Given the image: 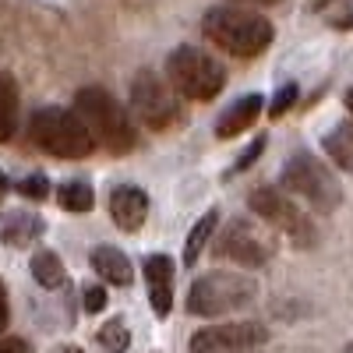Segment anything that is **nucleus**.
I'll return each mask as SVG.
<instances>
[{
    "instance_id": "f257e3e1",
    "label": "nucleus",
    "mask_w": 353,
    "mask_h": 353,
    "mask_svg": "<svg viewBox=\"0 0 353 353\" xmlns=\"http://www.w3.org/2000/svg\"><path fill=\"white\" fill-rule=\"evenodd\" d=\"M201 32L209 43H216L219 50H226L233 57H258L276 36L269 18H261L258 11L241 8V4L209 8L201 18Z\"/></svg>"
},
{
    "instance_id": "f03ea898",
    "label": "nucleus",
    "mask_w": 353,
    "mask_h": 353,
    "mask_svg": "<svg viewBox=\"0 0 353 353\" xmlns=\"http://www.w3.org/2000/svg\"><path fill=\"white\" fill-rule=\"evenodd\" d=\"M74 110H78V117L88 124L92 138L106 152L124 156V152L134 149L138 134H134V124H131V113L117 103L106 88H99V85L81 88V92L74 96Z\"/></svg>"
},
{
    "instance_id": "7ed1b4c3",
    "label": "nucleus",
    "mask_w": 353,
    "mask_h": 353,
    "mask_svg": "<svg viewBox=\"0 0 353 353\" xmlns=\"http://www.w3.org/2000/svg\"><path fill=\"white\" fill-rule=\"evenodd\" d=\"M28 131H32V141L39 149L57 159H85L96 145L92 131L78 117V110H64V106L36 110L32 121H28Z\"/></svg>"
},
{
    "instance_id": "20e7f679",
    "label": "nucleus",
    "mask_w": 353,
    "mask_h": 353,
    "mask_svg": "<svg viewBox=\"0 0 353 353\" xmlns=\"http://www.w3.org/2000/svg\"><path fill=\"white\" fill-rule=\"evenodd\" d=\"M258 297V283L241 272H205L188 290V311L194 318H219L241 311Z\"/></svg>"
},
{
    "instance_id": "39448f33",
    "label": "nucleus",
    "mask_w": 353,
    "mask_h": 353,
    "mask_svg": "<svg viewBox=\"0 0 353 353\" xmlns=\"http://www.w3.org/2000/svg\"><path fill=\"white\" fill-rule=\"evenodd\" d=\"M166 78L181 96L194 99V103H209L223 92L226 85V68L216 61L209 50L201 46H181L170 53L166 61Z\"/></svg>"
},
{
    "instance_id": "423d86ee",
    "label": "nucleus",
    "mask_w": 353,
    "mask_h": 353,
    "mask_svg": "<svg viewBox=\"0 0 353 353\" xmlns=\"http://www.w3.org/2000/svg\"><path fill=\"white\" fill-rule=\"evenodd\" d=\"M283 188L290 194L304 198L311 209L321 212V216L336 212L339 201H343V191H339V181L332 176V170L325 163H318L311 152H297V156L286 159V166H283Z\"/></svg>"
},
{
    "instance_id": "0eeeda50",
    "label": "nucleus",
    "mask_w": 353,
    "mask_h": 353,
    "mask_svg": "<svg viewBox=\"0 0 353 353\" xmlns=\"http://www.w3.org/2000/svg\"><path fill=\"white\" fill-rule=\"evenodd\" d=\"M248 205H251V212H254L258 219L279 226L283 233H290V241H297L301 248H307V244L314 241L311 219L297 209V205H293V198H290L286 191H279V188H254V191L248 194Z\"/></svg>"
},
{
    "instance_id": "6e6552de",
    "label": "nucleus",
    "mask_w": 353,
    "mask_h": 353,
    "mask_svg": "<svg viewBox=\"0 0 353 353\" xmlns=\"http://www.w3.org/2000/svg\"><path fill=\"white\" fill-rule=\"evenodd\" d=\"M170 88L173 85H166L152 71H141L131 81V110H134V117L145 128L163 131V128H170L176 121V99H173Z\"/></svg>"
},
{
    "instance_id": "1a4fd4ad",
    "label": "nucleus",
    "mask_w": 353,
    "mask_h": 353,
    "mask_svg": "<svg viewBox=\"0 0 353 353\" xmlns=\"http://www.w3.org/2000/svg\"><path fill=\"white\" fill-rule=\"evenodd\" d=\"M269 332L258 321H226V325H205L191 336L194 353H248L258 350Z\"/></svg>"
},
{
    "instance_id": "9d476101",
    "label": "nucleus",
    "mask_w": 353,
    "mask_h": 353,
    "mask_svg": "<svg viewBox=\"0 0 353 353\" xmlns=\"http://www.w3.org/2000/svg\"><path fill=\"white\" fill-rule=\"evenodd\" d=\"M216 251L223 258H233L237 265H244V269H258V265H265V261L272 258V244L265 241L261 233H258V226L248 223V219H233L223 230Z\"/></svg>"
},
{
    "instance_id": "9b49d317",
    "label": "nucleus",
    "mask_w": 353,
    "mask_h": 353,
    "mask_svg": "<svg viewBox=\"0 0 353 353\" xmlns=\"http://www.w3.org/2000/svg\"><path fill=\"white\" fill-rule=\"evenodd\" d=\"M110 216H113L117 226L128 230V233L141 230L145 216H149V194H145L141 188H134V184L113 188V194H110Z\"/></svg>"
},
{
    "instance_id": "f8f14e48",
    "label": "nucleus",
    "mask_w": 353,
    "mask_h": 353,
    "mask_svg": "<svg viewBox=\"0 0 353 353\" xmlns=\"http://www.w3.org/2000/svg\"><path fill=\"white\" fill-rule=\"evenodd\" d=\"M170 279H173V261L166 254H149L145 258V283H149V297L156 314H170Z\"/></svg>"
},
{
    "instance_id": "ddd939ff",
    "label": "nucleus",
    "mask_w": 353,
    "mask_h": 353,
    "mask_svg": "<svg viewBox=\"0 0 353 353\" xmlns=\"http://www.w3.org/2000/svg\"><path fill=\"white\" fill-rule=\"evenodd\" d=\"M92 269H96V276H103L113 286H131V279H134L131 258L121 248H110V244H103V248L92 251Z\"/></svg>"
},
{
    "instance_id": "4468645a",
    "label": "nucleus",
    "mask_w": 353,
    "mask_h": 353,
    "mask_svg": "<svg viewBox=\"0 0 353 353\" xmlns=\"http://www.w3.org/2000/svg\"><path fill=\"white\" fill-rule=\"evenodd\" d=\"M261 106H265L261 96H244V99H237V103H233V106L219 117V121H216V134H219V138H233V134L248 131V128L258 121Z\"/></svg>"
},
{
    "instance_id": "2eb2a0df",
    "label": "nucleus",
    "mask_w": 353,
    "mask_h": 353,
    "mask_svg": "<svg viewBox=\"0 0 353 353\" xmlns=\"http://www.w3.org/2000/svg\"><path fill=\"white\" fill-rule=\"evenodd\" d=\"M325 156L339 166V170H346L350 176H353V124H346V121H339L329 134H325Z\"/></svg>"
},
{
    "instance_id": "dca6fc26",
    "label": "nucleus",
    "mask_w": 353,
    "mask_h": 353,
    "mask_svg": "<svg viewBox=\"0 0 353 353\" xmlns=\"http://www.w3.org/2000/svg\"><path fill=\"white\" fill-rule=\"evenodd\" d=\"M18 131V88L14 78L0 71V145L11 141Z\"/></svg>"
},
{
    "instance_id": "f3484780",
    "label": "nucleus",
    "mask_w": 353,
    "mask_h": 353,
    "mask_svg": "<svg viewBox=\"0 0 353 353\" xmlns=\"http://www.w3.org/2000/svg\"><path fill=\"white\" fill-rule=\"evenodd\" d=\"M216 226H219V209H209V212H205V216L191 226V233H188V244H184V265H194V261L201 258L205 244L212 241Z\"/></svg>"
},
{
    "instance_id": "a211bd4d",
    "label": "nucleus",
    "mask_w": 353,
    "mask_h": 353,
    "mask_svg": "<svg viewBox=\"0 0 353 353\" xmlns=\"http://www.w3.org/2000/svg\"><path fill=\"white\" fill-rule=\"evenodd\" d=\"M39 233H43V223L36 216H25V212H11L4 219V226H0V237L14 248H25L28 241H36Z\"/></svg>"
},
{
    "instance_id": "6ab92c4d",
    "label": "nucleus",
    "mask_w": 353,
    "mask_h": 353,
    "mask_svg": "<svg viewBox=\"0 0 353 353\" xmlns=\"http://www.w3.org/2000/svg\"><path fill=\"white\" fill-rule=\"evenodd\" d=\"M32 276L43 290H57V286H64L68 272H64V261L57 258L53 251H36L32 254Z\"/></svg>"
},
{
    "instance_id": "aec40b11",
    "label": "nucleus",
    "mask_w": 353,
    "mask_h": 353,
    "mask_svg": "<svg viewBox=\"0 0 353 353\" xmlns=\"http://www.w3.org/2000/svg\"><path fill=\"white\" fill-rule=\"evenodd\" d=\"M57 201H61V209H68V212H88L96 205V194L85 181H71L57 191Z\"/></svg>"
},
{
    "instance_id": "412c9836",
    "label": "nucleus",
    "mask_w": 353,
    "mask_h": 353,
    "mask_svg": "<svg viewBox=\"0 0 353 353\" xmlns=\"http://www.w3.org/2000/svg\"><path fill=\"white\" fill-rule=\"evenodd\" d=\"M99 343H103L106 353H124L128 343H131V332H128V325L121 318H113V321H106V325L99 329Z\"/></svg>"
},
{
    "instance_id": "4be33fe9",
    "label": "nucleus",
    "mask_w": 353,
    "mask_h": 353,
    "mask_svg": "<svg viewBox=\"0 0 353 353\" xmlns=\"http://www.w3.org/2000/svg\"><path fill=\"white\" fill-rule=\"evenodd\" d=\"M18 191L25 194V198H36V201H43L46 198V191H50V184H46V176H25V181L18 184Z\"/></svg>"
},
{
    "instance_id": "5701e85b",
    "label": "nucleus",
    "mask_w": 353,
    "mask_h": 353,
    "mask_svg": "<svg viewBox=\"0 0 353 353\" xmlns=\"http://www.w3.org/2000/svg\"><path fill=\"white\" fill-rule=\"evenodd\" d=\"M293 103H297V85H283V88H279V96H276L272 106H269V113H272V117H283Z\"/></svg>"
},
{
    "instance_id": "b1692460",
    "label": "nucleus",
    "mask_w": 353,
    "mask_h": 353,
    "mask_svg": "<svg viewBox=\"0 0 353 353\" xmlns=\"http://www.w3.org/2000/svg\"><path fill=\"white\" fill-rule=\"evenodd\" d=\"M81 301H85V311H88V314H96V311L106 307V290H103V286H85Z\"/></svg>"
},
{
    "instance_id": "393cba45",
    "label": "nucleus",
    "mask_w": 353,
    "mask_h": 353,
    "mask_svg": "<svg viewBox=\"0 0 353 353\" xmlns=\"http://www.w3.org/2000/svg\"><path fill=\"white\" fill-rule=\"evenodd\" d=\"M261 152H265V138H254V141L248 145V149H244V156L237 159V166H233V173H241V170H248V166H251V163H254V159H258Z\"/></svg>"
},
{
    "instance_id": "a878e982",
    "label": "nucleus",
    "mask_w": 353,
    "mask_h": 353,
    "mask_svg": "<svg viewBox=\"0 0 353 353\" xmlns=\"http://www.w3.org/2000/svg\"><path fill=\"white\" fill-rule=\"evenodd\" d=\"M0 353H32V350H28V343L25 339H0Z\"/></svg>"
},
{
    "instance_id": "bb28decb",
    "label": "nucleus",
    "mask_w": 353,
    "mask_h": 353,
    "mask_svg": "<svg viewBox=\"0 0 353 353\" xmlns=\"http://www.w3.org/2000/svg\"><path fill=\"white\" fill-rule=\"evenodd\" d=\"M8 325V293H4V283H0V332Z\"/></svg>"
},
{
    "instance_id": "cd10ccee",
    "label": "nucleus",
    "mask_w": 353,
    "mask_h": 353,
    "mask_svg": "<svg viewBox=\"0 0 353 353\" xmlns=\"http://www.w3.org/2000/svg\"><path fill=\"white\" fill-rule=\"evenodd\" d=\"M230 4H241V8H272L279 0H230Z\"/></svg>"
},
{
    "instance_id": "c85d7f7f",
    "label": "nucleus",
    "mask_w": 353,
    "mask_h": 353,
    "mask_svg": "<svg viewBox=\"0 0 353 353\" xmlns=\"http://www.w3.org/2000/svg\"><path fill=\"white\" fill-rule=\"evenodd\" d=\"M4 194H8V176L0 173V198H4Z\"/></svg>"
},
{
    "instance_id": "c756f323",
    "label": "nucleus",
    "mask_w": 353,
    "mask_h": 353,
    "mask_svg": "<svg viewBox=\"0 0 353 353\" xmlns=\"http://www.w3.org/2000/svg\"><path fill=\"white\" fill-rule=\"evenodd\" d=\"M346 110H350V117H353V88L346 92Z\"/></svg>"
},
{
    "instance_id": "7c9ffc66",
    "label": "nucleus",
    "mask_w": 353,
    "mask_h": 353,
    "mask_svg": "<svg viewBox=\"0 0 353 353\" xmlns=\"http://www.w3.org/2000/svg\"><path fill=\"white\" fill-rule=\"evenodd\" d=\"M343 353H353V343H350V346H346V350H343Z\"/></svg>"
},
{
    "instance_id": "2f4dec72",
    "label": "nucleus",
    "mask_w": 353,
    "mask_h": 353,
    "mask_svg": "<svg viewBox=\"0 0 353 353\" xmlns=\"http://www.w3.org/2000/svg\"><path fill=\"white\" fill-rule=\"evenodd\" d=\"M318 4H329V0H318Z\"/></svg>"
},
{
    "instance_id": "473e14b6",
    "label": "nucleus",
    "mask_w": 353,
    "mask_h": 353,
    "mask_svg": "<svg viewBox=\"0 0 353 353\" xmlns=\"http://www.w3.org/2000/svg\"><path fill=\"white\" fill-rule=\"evenodd\" d=\"M68 353H78V350H68Z\"/></svg>"
},
{
    "instance_id": "72a5a7b5",
    "label": "nucleus",
    "mask_w": 353,
    "mask_h": 353,
    "mask_svg": "<svg viewBox=\"0 0 353 353\" xmlns=\"http://www.w3.org/2000/svg\"><path fill=\"white\" fill-rule=\"evenodd\" d=\"M248 353H254V350H248Z\"/></svg>"
}]
</instances>
